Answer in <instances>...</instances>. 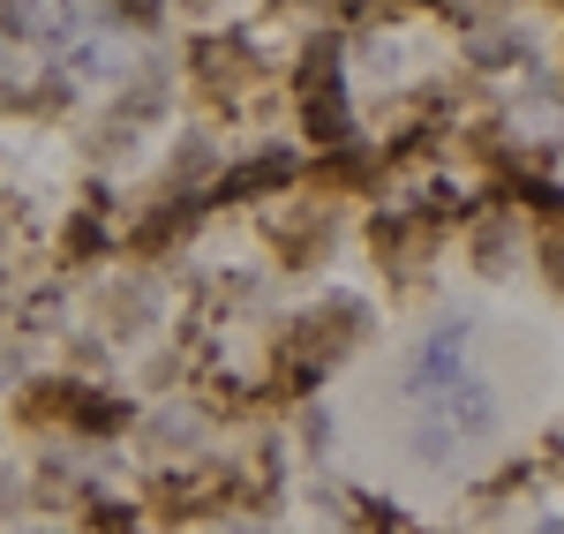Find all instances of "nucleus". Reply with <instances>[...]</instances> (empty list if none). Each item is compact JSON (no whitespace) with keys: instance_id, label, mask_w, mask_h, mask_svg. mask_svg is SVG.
I'll return each instance as SVG.
<instances>
[{"instance_id":"f257e3e1","label":"nucleus","mask_w":564,"mask_h":534,"mask_svg":"<svg viewBox=\"0 0 564 534\" xmlns=\"http://www.w3.org/2000/svg\"><path fill=\"white\" fill-rule=\"evenodd\" d=\"M294 181V159L286 151H263V159H249L234 181H218V204H241V196H263V188H286Z\"/></svg>"},{"instance_id":"f03ea898","label":"nucleus","mask_w":564,"mask_h":534,"mask_svg":"<svg viewBox=\"0 0 564 534\" xmlns=\"http://www.w3.org/2000/svg\"><path fill=\"white\" fill-rule=\"evenodd\" d=\"M196 68H204V84H249L257 76V61H249V45H218V39H204L196 45Z\"/></svg>"},{"instance_id":"7ed1b4c3","label":"nucleus","mask_w":564,"mask_h":534,"mask_svg":"<svg viewBox=\"0 0 564 534\" xmlns=\"http://www.w3.org/2000/svg\"><path fill=\"white\" fill-rule=\"evenodd\" d=\"M452 377H459V339L444 331V339H436L430 355L414 361V377H406V384H414V392H436V384H452Z\"/></svg>"},{"instance_id":"20e7f679","label":"nucleus","mask_w":564,"mask_h":534,"mask_svg":"<svg viewBox=\"0 0 564 534\" xmlns=\"http://www.w3.org/2000/svg\"><path fill=\"white\" fill-rule=\"evenodd\" d=\"M98 249H106V226L90 219H68V241H61V257H68V264H90V257H98Z\"/></svg>"},{"instance_id":"39448f33","label":"nucleus","mask_w":564,"mask_h":534,"mask_svg":"<svg viewBox=\"0 0 564 534\" xmlns=\"http://www.w3.org/2000/svg\"><path fill=\"white\" fill-rule=\"evenodd\" d=\"M84 534H143V520H135L129 504H90Z\"/></svg>"},{"instance_id":"423d86ee","label":"nucleus","mask_w":564,"mask_h":534,"mask_svg":"<svg viewBox=\"0 0 564 534\" xmlns=\"http://www.w3.org/2000/svg\"><path fill=\"white\" fill-rule=\"evenodd\" d=\"M308 129L324 135V143H332V135H347V106H339V98H308Z\"/></svg>"},{"instance_id":"0eeeda50","label":"nucleus","mask_w":564,"mask_h":534,"mask_svg":"<svg viewBox=\"0 0 564 534\" xmlns=\"http://www.w3.org/2000/svg\"><path fill=\"white\" fill-rule=\"evenodd\" d=\"M452 422L459 429H489V392H452Z\"/></svg>"},{"instance_id":"6e6552de","label":"nucleus","mask_w":564,"mask_h":534,"mask_svg":"<svg viewBox=\"0 0 564 534\" xmlns=\"http://www.w3.org/2000/svg\"><path fill=\"white\" fill-rule=\"evenodd\" d=\"M15 497H23V490H15V482H8V475H0V520H8V512H15Z\"/></svg>"},{"instance_id":"1a4fd4ad","label":"nucleus","mask_w":564,"mask_h":534,"mask_svg":"<svg viewBox=\"0 0 564 534\" xmlns=\"http://www.w3.org/2000/svg\"><path fill=\"white\" fill-rule=\"evenodd\" d=\"M542 534H564V520H550V527H542Z\"/></svg>"}]
</instances>
